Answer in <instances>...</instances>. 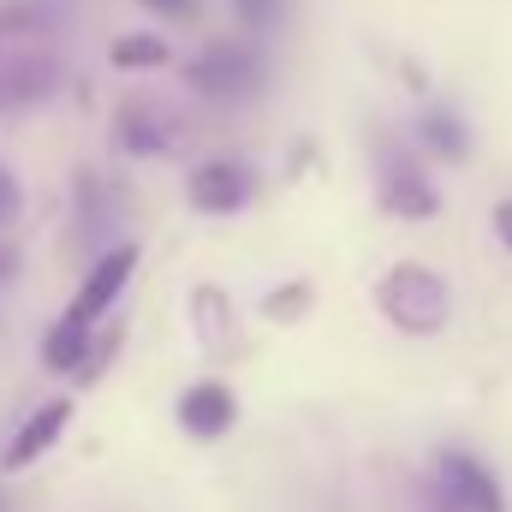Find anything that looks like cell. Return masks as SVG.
Here are the masks:
<instances>
[{"mask_svg":"<svg viewBox=\"0 0 512 512\" xmlns=\"http://www.w3.org/2000/svg\"><path fill=\"white\" fill-rule=\"evenodd\" d=\"M376 304H382V316L399 328V334H441L447 316H453L447 280H441L435 268H423V262L387 268L382 280H376Z\"/></svg>","mask_w":512,"mask_h":512,"instance_id":"1","label":"cell"},{"mask_svg":"<svg viewBox=\"0 0 512 512\" xmlns=\"http://www.w3.org/2000/svg\"><path fill=\"white\" fill-rule=\"evenodd\" d=\"M376 185H382V209L399 215V221H435L441 215L435 185L423 179V167L393 137H376Z\"/></svg>","mask_w":512,"mask_h":512,"instance_id":"2","label":"cell"},{"mask_svg":"<svg viewBox=\"0 0 512 512\" xmlns=\"http://www.w3.org/2000/svg\"><path fill=\"white\" fill-rule=\"evenodd\" d=\"M435 489L453 512H507V495L495 483V471L483 459H471L465 447H441L435 453Z\"/></svg>","mask_w":512,"mask_h":512,"instance_id":"3","label":"cell"},{"mask_svg":"<svg viewBox=\"0 0 512 512\" xmlns=\"http://www.w3.org/2000/svg\"><path fill=\"white\" fill-rule=\"evenodd\" d=\"M131 268H137V251H131V245H114L108 256H96V262H90V274H84V286H78V298H72V310H66V322L96 328V322L108 316V304L126 292Z\"/></svg>","mask_w":512,"mask_h":512,"instance_id":"4","label":"cell"},{"mask_svg":"<svg viewBox=\"0 0 512 512\" xmlns=\"http://www.w3.org/2000/svg\"><path fill=\"white\" fill-rule=\"evenodd\" d=\"M256 84H262V66H256V54L245 48H209L197 66H191V90L197 96H209V102H239V96H251Z\"/></svg>","mask_w":512,"mask_h":512,"instance_id":"5","label":"cell"},{"mask_svg":"<svg viewBox=\"0 0 512 512\" xmlns=\"http://www.w3.org/2000/svg\"><path fill=\"white\" fill-rule=\"evenodd\" d=\"M251 197V173H245V161H203L197 173H191V203L203 209V215H233L239 203Z\"/></svg>","mask_w":512,"mask_h":512,"instance_id":"6","label":"cell"},{"mask_svg":"<svg viewBox=\"0 0 512 512\" xmlns=\"http://www.w3.org/2000/svg\"><path fill=\"white\" fill-rule=\"evenodd\" d=\"M66 417H72V405H66V399H48V405H42V411H36V417L12 435V447L0 453V471H30V465H36V459L60 441Z\"/></svg>","mask_w":512,"mask_h":512,"instance_id":"7","label":"cell"},{"mask_svg":"<svg viewBox=\"0 0 512 512\" xmlns=\"http://www.w3.org/2000/svg\"><path fill=\"white\" fill-rule=\"evenodd\" d=\"M173 137H179V126L167 120L161 102H126L120 120H114V143H120L126 155H155V149H167Z\"/></svg>","mask_w":512,"mask_h":512,"instance_id":"8","label":"cell"},{"mask_svg":"<svg viewBox=\"0 0 512 512\" xmlns=\"http://www.w3.org/2000/svg\"><path fill=\"white\" fill-rule=\"evenodd\" d=\"M233 417H239V405H233V393L221 382H197V387H185V399H179V423H185L191 435H203V441L227 435Z\"/></svg>","mask_w":512,"mask_h":512,"instance_id":"9","label":"cell"},{"mask_svg":"<svg viewBox=\"0 0 512 512\" xmlns=\"http://www.w3.org/2000/svg\"><path fill=\"white\" fill-rule=\"evenodd\" d=\"M48 90H54V66L48 60H6L0 66V114L24 108V102H42Z\"/></svg>","mask_w":512,"mask_h":512,"instance_id":"10","label":"cell"},{"mask_svg":"<svg viewBox=\"0 0 512 512\" xmlns=\"http://www.w3.org/2000/svg\"><path fill=\"white\" fill-rule=\"evenodd\" d=\"M417 131H423V143H429L441 161H465V155H471V137L459 126V114H447V108H429V114L417 120Z\"/></svg>","mask_w":512,"mask_h":512,"instance_id":"11","label":"cell"},{"mask_svg":"<svg viewBox=\"0 0 512 512\" xmlns=\"http://www.w3.org/2000/svg\"><path fill=\"white\" fill-rule=\"evenodd\" d=\"M114 66L120 72H149V66H167V42L149 36V30H131L114 42Z\"/></svg>","mask_w":512,"mask_h":512,"instance_id":"12","label":"cell"},{"mask_svg":"<svg viewBox=\"0 0 512 512\" xmlns=\"http://www.w3.org/2000/svg\"><path fill=\"white\" fill-rule=\"evenodd\" d=\"M197 334H203V346H209L215 358L233 352V334L221 328V292H215V286H197Z\"/></svg>","mask_w":512,"mask_h":512,"instance_id":"13","label":"cell"},{"mask_svg":"<svg viewBox=\"0 0 512 512\" xmlns=\"http://www.w3.org/2000/svg\"><path fill=\"white\" fill-rule=\"evenodd\" d=\"M304 298H310V286H286V292H274V298H268V316H274V322H280V316H298V310H304Z\"/></svg>","mask_w":512,"mask_h":512,"instance_id":"14","label":"cell"},{"mask_svg":"<svg viewBox=\"0 0 512 512\" xmlns=\"http://www.w3.org/2000/svg\"><path fill=\"white\" fill-rule=\"evenodd\" d=\"M239 18H245L251 30H262V24L280 18V0H239Z\"/></svg>","mask_w":512,"mask_h":512,"instance_id":"15","label":"cell"},{"mask_svg":"<svg viewBox=\"0 0 512 512\" xmlns=\"http://www.w3.org/2000/svg\"><path fill=\"white\" fill-rule=\"evenodd\" d=\"M12 215H18V185L0 173V221H12Z\"/></svg>","mask_w":512,"mask_h":512,"instance_id":"16","label":"cell"},{"mask_svg":"<svg viewBox=\"0 0 512 512\" xmlns=\"http://www.w3.org/2000/svg\"><path fill=\"white\" fill-rule=\"evenodd\" d=\"M495 233H501V245L512 251V197L507 203H495Z\"/></svg>","mask_w":512,"mask_h":512,"instance_id":"17","label":"cell"},{"mask_svg":"<svg viewBox=\"0 0 512 512\" xmlns=\"http://www.w3.org/2000/svg\"><path fill=\"white\" fill-rule=\"evenodd\" d=\"M149 6H155V12H191L197 0H149Z\"/></svg>","mask_w":512,"mask_h":512,"instance_id":"18","label":"cell"},{"mask_svg":"<svg viewBox=\"0 0 512 512\" xmlns=\"http://www.w3.org/2000/svg\"><path fill=\"white\" fill-rule=\"evenodd\" d=\"M0 274H6V251H0Z\"/></svg>","mask_w":512,"mask_h":512,"instance_id":"19","label":"cell"}]
</instances>
